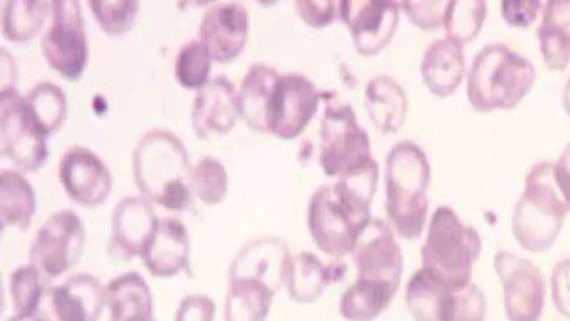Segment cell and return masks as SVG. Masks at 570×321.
Instances as JSON below:
<instances>
[{
	"label": "cell",
	"mask_w": 570,
	"mask_h": 321,
	"mask_svg": "<svg viewBox=\"0 0 570 321\" xmlns=\"http://www.w3.org/2000/svg\"><path fill=\"white\" fill-rule=\"evenodd\" d=\"M291 254L287 245L276 237H261L246 243L228 269L229 279H254L275 293L285 284Z\"/></svg>",
	"instance_id": "obj_19"
},
{
	"label": "cell",
	"mask_w": 570,
	"mask_h": 321,
	"mask_svg": "<svg viewBox=\"0 0 570 321\" xmlns=\"http://www.w3.org/2000/svg\"><path fill=\"white\" fill-rule=\"evenodd\" d=\"M481 247L474 227L465 225L451 207L439 206L421 249L422 268L443 288H464L471 282L472 266Z\"/></svg>",
	"instance_id": "obj_6"
},
{
	"label": "cell",
	"mask_w": 570,
	"mask_h": 321,
	"mask_svg": "<svg viewBox=\"0 0 570 321\" xmlns=\"http://www.w3.org/2000/svg\"><path fill=\"white\" fill-rule=\"evenodd\" d=\"M47 138L16 87L0 90L1 154L18 168L35 172L48 159Z\"/></svg>",
	"instance_id": "obj_9"
},
{
	"label": "cell",
	"mask_w": 570,
	"mask_h": 321,
	"mask_svg": "<svg viewBox=\"0 0 570 321\" xmlns=\"http://www.w3.org/2000/svg\"><path fill=\"white\" fill-rule=\"evenodd\" d=\"M43 276L31 263L12 272L9 280L10 314L3 321H24L31 318L45 289Z\"/></svg>",
	"instance_id": "obj_32"
},
{
	"label": "cell",
	"mask_w": 570,
	"mask_h": 321,
	"mask_svg": "<svg viewBox=\"0 0 570 321\" xmlns=\"http://www.w3.org/2000/svg\"><path fill=\"white\" fill-rule=\"evenodd\" d=\"M277 76L271 67L254 65L242 80L238 93L239 115L255 130L266 133V113Z\"/></svg>",
	"instance_id": "obj_28"
},
{
	"label": "cell",
	"mask_w": 570,
	"mask_h": 321,
	"mask_svg": "<svg viewBox=\"0 0 570 321\" xmlns=\"http://www.w3.org/2000/svg\"><path fill=\"white\" fill-rule=\"evenodd\" d=\"M321 136V164L328 175L344 176L374 163L370 156L368 138L358 127L350 107L326 109Z\"/></svg>",
	"instance_id": "obj_11"
},
{
	"label": "cell",
	"mask_w": 570,
	"mask_h": 321,
	"mask_svg": "<svg viewBox=\"0 0 570 321\" xmlns=\"http://www.w3.org/2000/svg\"><path fill=\"white\" fill-rule=\"evenodd\" d=\"M493 264L503 286L504 311L509 321H539L544 302V282L539 268L505 251L494 255Z\"/></svg>",
	"instance_id": "obj_13"
},
{
	"label": "cell",
	"mask_w": 570,
	"mask_h": 321,
	"mask_svg": "<svg viewBox=\"0 0 570 321\" xmlns=\"http://www.w3.org/2000/svg\"><path fill=\"white\" fill-rule=\"evenodd\" d=\"M375 183L363 177H340L312 196L307 224L316 246L332 256L352 253L371 222L370 205Z\"/></svg>",
	"instance_id": "obj_2"
},
{
	"label": "cell",
	"mask_w": 570,
	"mask_h": 321,
	"mask_svg": "<svg viewBox=\"0 0 570 321\" xmlns=\"http://www.w3.org/2000/svg\"><path fill=\"white\" fill-rule=\"evenodd\" d=\"M88 6L99 27L110 36L128 32L138 14V1H89Z\"/></svg>",
	"instance_id": "obj_37"
},
{
	"label": "cell",
	"mask_w": 570,
	"mask_h": 321,
	"mask_svg": "<svg viewBox=\"0 0 570 321\" xmlns=\"http://www.w3.org/2000/svg\"><path fill=\"white\" fill-rule=\"evenodd\" d=\"M430 166L424 153L411 142L397 144L386 160V214L396 232L417 239L428 213Z\"/></svg>",
	"instance_id": "obj_7"
},
{
	"label": "cell",
	"mask_w": 570,
	"mask_h": 321,
	"mask_svg": "<svg viewBox=\"0 0 570 321\" xmlns=\"http://www.w3.org/2000/svg\"><path fill=\"white\" fill-rule=\"evenodd\" d=\"M569 212L570 195L556 162L540 160L529 171L524 191L515 203L513 235L523 249L544 252L556 242Z\"/></svg>",
	"instance_id": "obj_4"
},
{
	"label": "cell",
	"mask_w": 570,
	"mask_h": 321,
	"mask_svg": "<svg viewBox=\"0 0 570 321\" xmlns=\"http://www.w3.org/2000/svg\"><path fill=\"white\" fill-rule=\"evenodd\" d=\"M227 174L224 165L213 156H204L191 168L190 188L205 204H219L227 193Z\"/></svg>",
	"instance_id": "obj_35"
},
{
	"label": "cell",
	"mask_w": 570,
	"mask_h": 321,
	"mask_svg": "<svg viewBox=\"0 0 570 321\" xmlns=\"http://www.w3.org/2000/svg\"><path fill=\"white\" fill-rule=\"evenodd\" d=\"M542 2L539 0L502 1L501 16L512 27L528 28L535 21Z\"/></svg>",
	"instance_id": "obj_40"
},
{
	"label": "cell",
	"mask_w": 570,
	"mask_h": 321,
	"mask_svg": "<svg viewBox=\"0 0 570 321\" xmlns=\"http://www.w3.org/2000/svg\"><path fill=\"white\" fill-rule=\"evenodd\" d=\"M535 68L505 43L493 42L475 55L468 74L466 94L478 111L514 108L531 90Z\"/></svg>",
	"instance_id": "obj_5"
},
{
	"label": "cell",
	"mask_w": 570,
	"mask_h": 321,
	"mask_svg": "<svg viewBox=\"0 0 570 321\" xmlns=\"http://www.w3.org/2000/svg\"><path fill=\"white\" fill-rule=\"evenodd\" d=\"M33 119L49 136L63 124L67 114L66 96L62 89L51 81H40L24 97Z\"/></svg>",
	"instance_id": "obj_33"
},
{
	"label": "cell",
	"mask_w": 570,
	"mask_h": 321,
	"mask_svg": "<svg viewBox=\"0 0 570 321\" xmlns=\"http://www.w3.org/2000/svg\"><path fill=\"white\" fill-rule=\"evenodd\" d=\"M465 70L462 46L451 39L435 40L428 48L422 76L429 89L440 96L451 95L460 85Z\"/></svg>",
	"instance_id": "obj_24"
},
{
	"label": "cell",
	"mask_w": 570,
	"mask_h": 321,
	"mask_svg": "<svg viewBox=\"0 0 570 321\" xmlns=\"http://www.w3.org/2000/svg\"><path fill=\"white\" fill-rule=\"evenodd\" d=\"M50 6L49 1H6L1 10L2 37L12 42L31 40L41 30Z\"/></svg>",
	"instance_id": "obj_29"
},
{
	"label": "cell",
	"mask_w": 570,
	"mask_h": 321,
	"mask_svg": "<svg viewBox=\"0 0 570 321\" xmlns=\"http://www.w3.org/2000/svg\"><path fill=\"white\" fill-rule=\"evenodd\" d=\"M550 282L556 309L570 319V257L562 259L554 265Z\"/></svg>",
	"instance_id": "obj_38"
},
{
	"label": "cell",
	"mask_w": 570,
	"mask_h": 321,
	"mask_svg": "<svg viewBox=\"0 0 570 321\" xmlns=\"http://www.w3.org/2000/svg\"><path fill=\"white\" fill-rule=\"evenodd\" d=\"M247 30L246 8L239 2H222L204 13L199 26V40L212 60L226 64L242 52Z\"/></svg>",
	"instance_id": "obj_16"
},
{
	"label": "cell",
	"mask_w": 570,
	"mask_h": 321,
	"mask_svg": "<svg viewBox=\"0 0 570 321\" xmlns=\"http://www.w3.org/2000/svg\"><path fill=\"white\" fill-rule=\"evenodd\" d=\"M215 302L206 294L185 295L176 310L175 321H214Z\"/></svg>",
	"instance_id": "obj_39"
},
{
	"label": "cell",
	"mask_w": 570,
	"mask_h": 321,
	"mask_svg": "<svg viewBox=\"0 0 570 321\" xmlns=\"http://www.w3.org/2000/svg\"><path fill=\"white\" fill-rule=\"evenodd\" d=\"M314 85L296 74L278 75L266 113V133L294 138L307 125L317 106Z\"/></svg>",
	"instance_id": "obj_14"
},
{
	"label": "cell",
	"mask_w": 570,
	"mask_h": 321,
	"mask_svg": "<svg viewBox=\"0 0 570 321\" xmlns=\"http://www.w3.org/2000/svg\"><path fill=\"white\" fill-rule=\"evenodd\" d=\"M556 165L561 182L570 195V142L564 146L561 155L556 162Z\"/></svg>",
	"instance_id": "obj_43"
},
{
	"label": "cell",
	"mask_w": 570,
	"mask_h": 321,
	"mask_svg": "<svg viewBox=\"0 0 570 321\" xmlns=\"http://www.w3.org/2000/svg\"><path fill=\"white\" fill-rule=\"evenodd\" d=\"M106 305L105 286L89 273H77L45 286L31 321H98Z\"/></svg>",
	"instance_id": "obj_12"
},
{
	"label": "cell",
	"mask_w": 570,
	"mask_h": 321,
	"mask_svg": "<svg viewBox=\"0 0 570 321\" xmlns=\"http://www.w3.org/2000/svg\"><path fill=\"white\" fill-rule=\"evenodd\" d=\"M435 321H484L487 300L482 290L470 282L461 289L441 286L435 304Z\"/></svg>",
	"instance_id": "obj_31"
},
{
	"label": "cell",
	"mask_w": 570,
	"mask_h": 321,
	"mask_svg": "<svg viewBox=\"0 0 570 321\" xmlns=\"http://www.w3.org/2000/svg\"><path fill=\"white\" fill-rule=\"evenodd\" d=\"M239 115L238 95L225 76L210 78L200 87L191 107V124L199 138L226 134Z\"/></svg>",
	"instance_id": "obj_20"
},
{
	"label": "cell",
	"mask_w": 570,
	"mask_h": 321,
	"mask_svg": "<svg viewBox=\"0 0 570 321\" xmlns=\"http://www.w3.org/2000/svg\"><path fill=\"white\" fill-rule=\"evenodd\" d=\"M189 239L185 225L174 217L158 218L140 259L148 272L170 278L189 269Z\"/></svg>",
	"instance_id": "obj_21"
},
{
	"label": "cell",
	"mask_w": 570,
	"mask_h": 321,
	"mask_svg": "<svg viewBox=\"0 0 570 321\" xmlns=\"http://www.w3.org/2000/svg\"><path fill=\"white\" fill-rule=\"evenodd\" d=\"M275 292L254 279H229L224 304L225 321H265Z\"/></svg>",
	"instance_id": "obj_26"
},
{
	"label": "cell",
	"mask_w": 570,
	"mask_h": 321,
	"mask_svg": "<svg viewBox=\"0 0 570 321\" xmlns=\"http://www.w3.org/2000/svg\"><path fill=\"white\" fill-rule=\"evenodd\" d=\"M212 58L199 39L185 43L178 51L175 60V76L185 88L203 87L209 79Z\"/></svg>",
	"instance_id": "obj_36"
},
{
	"label": "cell",
	"mask_w": 570,
	"mask_h": 321,
	"mask_svg": "<svg viewBox=\"0 0 570 321\" xmlns=\"http://www.w3.org/2000/svg\"><path fill=\"white\" fill-rule=\"evenodd\" d=\"M36 194L30 183L17 171L0 174L1 228L13 226L21 231L30 227L36 213Z\"/></svg>",
	"instance_id": "obj_27"
},
{
	"label": "cell",
	"mask_w": 570,
	"mask_h": 321,
	"mask_svg": "<svg viewBox=\"0 0 570 321\" xmlns=\"http://www.w3.org/2000/svg\"><path fill=\"white\" fill-rule=\"evenodd\" d=\"M0 52H1V56H0V62H1L0 90L14 88L13 82H14L16 72H14L13 60H12L11 56L3 48H1Z\"/></svg>",
	"instance_id": "obj_42"
},
{
	"label": "cell",
	"mask_w": 570,
	"mask_h": 321,
	"mask_svg": "<svg viewBox=\"0 0 570 321\" xmlns=\"http://www.w3.org/2000/svg\"><path fill=\"white\" fill-rule=\"evenodd\" d=\"M58 176L68 196L86 207L101 204L112 186L107 165L82 146H73L63 153L58 164Z\"/></svg>",
	"instance_id": "obj_15"
},
{
	"label": "cell",
	"mask_w": 570,
	"mask_h": 321,
	"mask_svg": "<svg viewBox=\"0 0 570 321\" xmlns=\"http://www.w3.org/2000/svg\"><path fill=\"white\" fill-rule=\"evenodd\" d=\"M345 273L343 263L325 264L316 255L301 252L288 264L285 280L288 298L297 303H313L330 284L342 281Z\"/></svg>",
	"instance_id": "obj_22"
},
{
	"label": "cell",
	"mask_w": 570,
	"mask_h": 321,
	"mask_svg": "<svg viewBox=\"0 0 570 321\" xmlns=\"http://www.w3.org/2000/svg\"><path fill=\"white\" fill-rule=\"evenodd\" d=\"M537 35L546 65L564 70L570 61V1L544 2Z\"/></svg>",
	"instance_id": "obj_25"
},
{
	"label": "cell",
	"mask_w": 570,
	"mask_h": 321,
	"mask_svg": "<svg viewBox=\"0 0 570 321\" xmlns=\"http://www.w3.org/2000/svg\"><path fill=\"white\" fill-rule=\"evenodd\" d=\"M340 6L341 16L361 54L374 55L390 41L399 18L395 2L345 1Z\"/></svg>",
	"instance_id": "obj_18"
},
{
	"label": "cell",
	"mask_w": 570,
	"mask_h": 321,
	"mask_svg": "<svg viewBox=\"0 0 570 321\" xmlns=\"http://www.w3.org/2000/svg\"><path fill=\"white\" fill-rule=\"evenodd\" d=\"M297 11L302 18L312 26H323L333 19L334 6L333 2H296Z\"/></svg>",
	"instance_id": "obj_41"
},
{
	"label": "cell",
	"mask_w": 570,
	"mask_h": 321,
	"mask_svg": "<svg viewBox=\"0 0 570 321\" xmlns=\"http://www.w3.org/2000/svg\"><path fill=\"white\" fill-rule=\"evenodd\" d=\"M85 239V227L76 212L60 210L51 213L32 240L29 263L45 276L57 278L78 263Z\"/></svg>",
	"instance_id": "obj_10"
},
{
	"label": "cell",
	"mask_w": 570,
	"mask_h": 321,
	"mask_svg": "<svg viewBox=\"0 0 570 321\" xmlns=\"http://www.w3.org/2000/svg\"><path fill=\"white\" fill-rule=\"evenodd\" d=\"M132 171L147 200L170 211H183L190 204L188 153L174 133L156 128L141 136L132 153Z\"/></svg>",
	"instance_id": "obj_3"
},
{
	"label": "cell",
	"mask_w": 570,
	"mask_h": 321,
	"mask_svg": "<svg viewBox=\"0 0 570 321\" xmlns=\"http://www.w3.org/2000/svg\"><path fill=\"white\" fill-rule=\"evenodd\" d=\"M366 105L372 120L382 130L394 132L401 126L406 101L403 90L393 80L374 79L366 89Z\"/></svg>",
	"instance_id": "obj_30"
},
{
	"label": "cell",
	"mask_w": 570,
	"mask_h": 321,
	"mask_svg": "<svg viewBox=\"0 0 570 321\" xmlns=\"http://www.w3.org/2000/svg\"><path fill=\"white\" fill-rule=\"evenodd\" d=\"M151 321H155V319H154V320H151Z\"/></svg>",
	"instance_id": "obj_45"
},
{
	"label": "cell",
	"mask_w": 570,
	"mask_h": 321,
	"mask_svg": "<svg viewBox=\"0 0 570 321\" xmlns=\"http://www.w3.org/2000/svg\"><path fill=\"white\" fill-rule=\"evenodd\" d=\"M50 23L41 39V50L51 68L68 80H77L88 61V41L80 3L51 1Z\"/></svg>",
	"instance_id": "obj_8"
},
{
	"label": "cell",
	"mask_w": 570,
	"mask_h": 321,
	"mask_svg": "<svg viewBox=\"0 0 570 321\" xmlns=\"http://www.w3.org/2000/svg\"><path fill=\"white\" fill-rule=\"evenodd\" d=\"M356 281L340 299L338 311L350 321H372L391 303L401 283L403 256L390 226L368 223L353 250Z\"/></svg>",
	"instance_id": "obj_1"
},
{
	"label": "cell",
	"mask_w": 570,
	"mask_h": 321,
	"mask_svg": "<svg viewBox=\"0 0 570 321\" xmlns=\"http://www.w3.org/2000/svg\"><path fill=\"white\" fill-rule=\"evenodd\" d=\"M109 321H151L153 296L146 280L138 272H125L105 286Z\"/></svg>",
	"instance_id": "obj_23"
},
{
	"label": "cell",
	"mask_w": 570,
	"mask_h": 321,
	"mask_svg": "<svg viewBox=\"0 0 570 321\" xmlns=\"http://www.w3.org/2000/svg\"><path fill=\"white\" fill-rule=\"evenodd\" d=\"M487 2L463 0L448 2L443 25L448 38L463 46L474 39L487 17Z\"/></svg>",
	"instance_id": "obj_34"
},
{
	"label": "cell",
	"mask_w": 570,
	"mask_h": 321,
	"mask_svg": "<svg viewBox=\"0 0 570 321\" xmlns=\"http://www.w3.org/2000/svg\"><path fill=\"white\" fill-rule=\"evenodd\" d=\"M562 103L567 114L570 116V78L567 80L564 85Z\"/></svg>",
	"instance_id": "obj_44"
},
{
	"label": "cell",
	"mask_w": 570,
	"mask_h": 321,
	"mask_svg": "<svg viewBox=\"0 0 570 321\" xmlns=\"http://www.w3.org/2000/svg\"><path fill=\"white\" fill-rule=\"evenodd\" d=\"M158 217L144 196L121 198L111 214L109 250L118 259L129 261L141 255Z\"/></svg>",
	"instance_id": "obj_17"
}]
</instances>
